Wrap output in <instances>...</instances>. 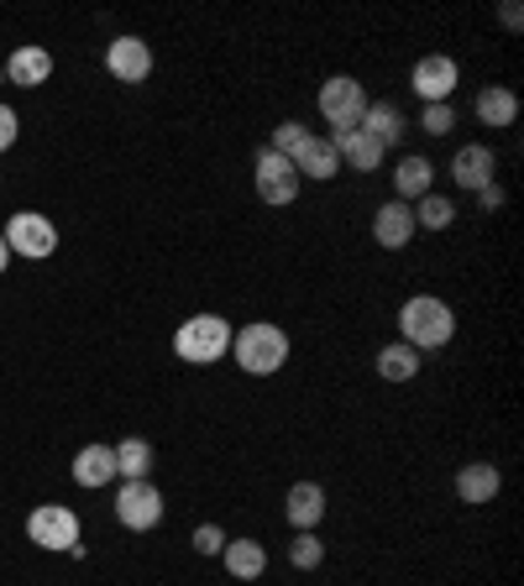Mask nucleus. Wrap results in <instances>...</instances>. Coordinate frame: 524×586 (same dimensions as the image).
<instances>
[{
	"instance_id": "nucleus-26",
	"label": "nucleus",
	"mask_w": 524,
	"mask_h": 586,
	"mask_svg": "<svg viewBox=\"0 0 524 586\" xmlns=\"http://www.w3.org/2000/svg\"><path fill=\"white\" fill-rule=\"evenodd\" d=\"M288 561L299 565V571H315V565L326 561V544L315 540V529H299V534H294V544H288Z\"/></svg>"
},
{
	"instance_id": "nucleus-13",
	"label": "nucleus",
	"mask_w": 524,
	"mask_h": 586,
	"mask_svg": "<svg viewBox=\"0 0 524 586\" xmlns=\"http://www.w3.org/2000/svg\"><path fill=\"white\" fill-rule=\"evenodd\" d=\"M288 163L299 168V178H336L341 174V157H336V147H330V136H315V131L288 153Z\"/></svg>"
},
{
	"instance_id": "nucleus-6",
	"label": "nucleus",
	"mask_w": 524,
	"mask_h": 586,
	"mask_svg": "<svg viewBox=\"0 0 524 586\" xmlns=\"http://www.w3.org/2000/svg\"><path fill=\"white\" fill-rule=\"evenodd\" d=\"M26 540L43 544V550H79V513L64 502H43L26 519Z\"/></svg>"
},
{
	"instance_id": "nucleus-7",
	"label": "nucleus",
	"mask_w": 524,
	"mask_h": 586,
	"mask_svg": "<svg viewBox=\"0 0 524 586\" xmlns=\"http://www.w3.org/2000/svg\"><path fill=\"white\" fill-rule=\"evenodd\" d=\"M299 168L288 163V157H279V153H268L262 147L258 153V199L262 204H273V210H284V204H294L299 199Z\"/></svg>"
},
{
	"instance_id": "nucleus-12",
	"label": "nucleus",
	"mask_w": 524,
	"mask_h": 586,
	"mask_svg": "<svg viewBox=\"0 0 524 586\" xmlns=\"http://www.w3.org/2000/svg\"><path fill=\"white\" fill-rule=\"evenodd\" d=\"M493 168H499V157H493V147H482V142H472V147H461L457 157H451V184H461V189H488L493 184Z\"/></svg>"
},
{
	"instance_id": "nucleus-14",
	"label": "nucleus",
	"mask_w": 524,
	"mask_h": 586,
	"mask_svg": "<svg viewBox=\"0 0 524 586\" xmlns=\"http://www.w3.org/2000/svg\"><path fill=\"white\" fill-rule=\"evenodd\" d=\"M372 236H378V246H389V252L410 246V236H415V210H410L404 199H389V204L372 215Z\"/></svg>"
},
{
	"instance_id": "nucleus-19",
	"label": "nucleus",
	"mask_w": 524,
	"mask_h": 586,
	"mask_svg": "<svg viewBox=\"0 0 524 586\" xmlns=\"http://www.w3.org/2000/svg\"><path fill=\"white\" fill-rule=\"evenodd\" d=\"M220 561H226V571H231L237 582H258L262 571H268V550H262L258 540H226Z\"/></svg>"
},
{
	"instance_id": "nucleus-33",
	"label": "nucleus",
	"mask_w": 524,
	"mask_h": 586,
	"mask_svg": "<svg viewBox=\"0 0 524 586\" xmlns=\"http://www.w3.org/2000/svg\"><path fill=\"white\" fill-rule=\"evenodd\" d=\"M11 267V246H6V236H0V273Z\"/></svg>"
},
{
	"instance_id": "nucleus-15",
	"label": "nucleus",
	"mask_w": 524,
	"mask_h": 586,
	"mask_svg": "<svg viewBox=\"0 0 524 586\" xmlns=\"http://www.w3.org/2000/svg\"><path fill=\"white\" fill-rule=\"evenodd\" d=\"M284 519L294 529H315V523L326 519V487L320 482H294L284 498Z\"/></svg>"
},
{
	"instance_id": "nucleus-3",
	"label": "nucleus",
	"mask_w": 524,
	"mask_h": 586,
	"mask_svg": "<svg viewBox=\"0 0 524 586\" xmlns=\"http://www.w3.org/2000/svg\"><path fill=\"white\" fill-rule=\"evenodd\" d=\"M174 351L184 362H195V367H210V362H220L231 351V325L220 314H195V320H184L174 330Z\"/></svg>"
},
{
	"instance_id": "nucleus-18",
	"label": "nucleus",
	"mask_w": 524,
	"mask_h": 586,
	"mask_svg": "<svg viewBox=\"0 0 524 586\" xmlns=\"http://www.w3.org/2000/svg\"><path fill=\"white\" fill-rule=\"evenodd\" d=\"M74 482L79 487H106L116 482V445H85L74 456Z\"/></svg>"
},
{
	"instance_id": "nucleus-9",
	"label": "nucleus",
	"mask_w": 524,
	"mask_h": 586,
	"mask_svg": "<svg viewBox=\"0 0 524 586\" xmlns=\"http://www.w3.org/2000/svg\"><path fill=\"white\" fill-rule=\"evenodd\" d=\"M457 79H461V68H457V58H446V53H425L415 64V95L425 106H451Z\"/></svg>"
},
{
	"instance_id": "nucleus-17",
	"label": "nucleus",
	"mask_w": 524,
	"mask_h": 586,
	"mask_svg": "<svg viewBox=\"0 0 524 586\" xmlns=\"http://www.w3.org/2000/svg\"><path fill=\"white\" fill-rule=\"evenodd\" d=\"M47 74H53V53H47V47H17V53L6 58V79L22 89L47 85Z\"/></svg>"
},
{
	"instance_id": "nucleus-31",
	"label": "nucleus",
	"mask_w": 524,
	"mask_h": 586,
	"mask_svg": "<svg viewBox=\"0 0 524 586\" xmlns=\"http://www.w3.org/2000/svg\"><path fill=\"white\" fill-rule=\"evenodd\" d=\"M499 22L509 26V32H520L524 26V11H520V0H503V11H499Z\"/></svg>"
},
{
	"instance_id": "nucleus-34",
	"label": "nucleus",
	"mask_w": 524,
	"mask_h": 586,
	"mask_svg": "<svg viewBox=\"0 0 524 586\" xmlns=\"http://www.w3.org/2000/svg\"><path fill=\"white\" fill-rule=\"evenodd\" d=\"M0 79H6V68H0Z\"/></svg>"
},
{
	"instance_id": "nucleus-28",
	"label": "nucleus",
	"mask_w": 524,
	"mask_h": 586,
	"mask_svg": "<svg viewBox=\"0 0 524 586\" xmlns=\"http://www.w3.org/2000/svg\"><path fill=\"white\" fill-rule=\"evenodd\" d=\"M451 126H457V110L451 106H425V115H419V131H430V136H446Z\"/></svg>"
},
{
	"instance_id": "nucleus-24",
	"label": "nucleus",
	"mask_w": 524,
	"mask_h": 586,
	"mask_svg": "<svg viewBox=\"0 0 524 586\" xmlns=\"http://www.w3.org/2000/svg\"><path fill=\"white\" fill-rule=\"evenodd\" d=\"M362 131H372V136L383 142V147H393V142L404 136V110L389 106V100H378V106L362 110Z\"/></svg>"
},
{
	"instance_id": "nucleus-2",
	"label": "nucleus",
	"mask_w": 524,
	"mask_h": 586,
	"mask_svg": "<svg viewBox=\"0 0 524 586\" xmlns=\"http://www.w3.org/2000/svg\"><path fill=\"white\" fill-rule=\"evenodd\" d=\"M231 356H237L241 372L273 377V372H284V362H288V335L279 325H268V320L241 325V330H231Z\"/></svg>"
},
{
	"instance_id": "nucleus-8",
	"label": "nucleus",
	"mask_w": 524,
	"mask_h": 586,
	"mask_svg": "<svg viewBox=\"0 0 524 586\" xmlns=\"http://www.w3.org/2000/svg\"><path fill=\"white\" fill-rule=\"evenodd\" d=\"M116 519L127 523V529H157L163 523V493H157V482H121V493H116Z\"/></svg>"
},
{
	"instance_id": "nucleus-27",
	"label": "nucleus",
	"mask_w": 524,
	"mask_h": 586,
	"mask_svg": "<svg viewBox=\"0 0 524 586\" xmlns=\"http://www.w3.org/2000/svg\"><path fill=\"white\" fill-rule=\"evenodd\" d=\"M309 131L299 126V121H284V126L273 131V142H268V153H279V157H288L294 153V147H299V142H305Z\"/></svg>"
},
{
	"instance_id": "nucleus-4",
	"label": "nucleus",
	"mask_w": 524,
	"mask_h": 586,
	"mask_svg": "<svg viewBox=\"0 0 524 586\" xmlns=\"http://www.w3.org/2000/svg\"><path fill=\"white\" fill-rule=\"evenodd\" d=\"M6 246H11V257H26V262H47L53 252H58V231H53V220L47 215H32V210H22V215L6 220Z\"/></svg>"
},
{
	"instance_id": "nucleus-1",
	"label": "nucleus",
	"mask_w": 524,
	"mask_h": 586,
	"mask_svg": "<svg viewBox=\"0 0 524 586\" xmlns=\"http://www.w3.org/2000/svg\"><path fill=\"white\" fill-rule=\"evenodd\" d=\"M399 335H404V346L436 351V346H446V341L457 335V314H451L446 299L419 294V299H410V305L399 309Z\"/></svg>"
},
{
	"instance_id": "nucleus-20",
	"label": "nucleus",
	"mask_w": 524,
	"mask_h": 586,
	"mask_svg": "<svg viewBox=\"0 0 524 586\" xmlns=\"http://www.w3.org/2000/svg\"><path fill=\"white\" fill-rule=\"evenodd\" d=\"M430 178H436V168H430V157H399V168H393V189H399V199L410 204V199H425L430 195Z\"/></svg>"
},
{
	"instance_id": "nucleus-23",
	"label": "nucleus",
	"mask_w": 524,
	"mask_h": 586,
	"mask_svg": "<svg viewBox=\"0 0 524 586\" xmlns=\"http://www.w3.org/2000/svg\"><path fill=\"white\" fill-rule=\"evenodd\" d=\"M148 472H153V445L148 440H121L116 445V477H127V482H148Z\"/></svg>"
},
{
	"instance_id": "nucleus-32",
	"label": "nucleus",
	"mask_w": 524,
	"mask_h": 586,
	"mask_svg": "<svg viewBox=\"0 0 524 586\" xmlns=\"http://www.w3.org/2000/svg\"><path fill=\"white\" fill-rule=\"evenodd\" d=\"M478 204L488 210V215H493V210H503V189H499V184H488V189H478Z\"/></svg>"
},
{
	"instance_id": "nucleus-10",
	"label": "nucleus",
	"mask_w": 524,
	"mask_h": 586,
	"mask_svg": "<svg viewBox=\"0 0 524 586\" xmlns=\"http://www.w3.org/2000/svg\"><path fill=\"white\" fill-rule=\"evenodd\" d=\"M106 68L121 85H142V79L153 74V47L142 43V37H116V43L106 47Z\"/></svg>"
},
{
	"instance_id": "nucleus-30",
	"label": "nucleus",
	"mask_w": 524,
	"mask_h": 586,
	"mask_svg": "<svg viewBox=\"0 0 524 586\" xmlns=\"http://www.w3.org/2000/svg\"><path fill=\"white\" fill-rule=\"evenodd\" d=\"M17 131H22V121H17V110L11 106H0V153L17 142Z\"/></svg>"
},
{
	"instance_id": "nucleus-29",
	"label": "nucleus",
	"mask_w": 524,
	"mask_h": 586,
	"mask_svg": "<svg viewBox=\"0 0 524 586\" xmlns=\"http://www.w3.org/2000/svg\"><path fill=\"white\" fill-rule=\"evenodd\" d=\"M195 550H199V555H220V550H226L220 523H199V529H195Z\"/></svg>"
},
{
	"instance_id": "nucleus-5",
	"label": "nucleus",
	"mask_w": 524,
	"mask_h": 586,
	"mask_svg": "<svg viewBox=\"0 0 524 586\" xmlns=\"http://www.w3.org/2000/svg\"><path fill=\"white\" fill-rule=\"evenodd\" d=\"M320 110H326L330 136H336V131L362 126V110H368V95H362V85H357L351 74H330L326 85H320Z\"/></svg>"
},
{
	"instance_id": "nucleus-16",
	"label": "nucleus",
	"mask_w": 524,
	"mask_h": 586,
	"mask_svg": "<svg viewBox=\"0 0 524 586\" xmlns=\"http://www.w3.org/2000/svg\"><path fill=\"white\" fill-rule=\"evenodd\" d=\"M499 487H503V477H499V466L493 461H472V466H461L457 472V498L461 502H493L499 498Z\"/></svg>"
},
{
	"instance_id": "nucleus-22",
	"label": "nucleus",
	"mask_w": 524,
	"mask_h": 586,
	"mask_svg": "<svg viewBox=\"0 0 524 586\" xmlns=\"http://www.w3.org/2000/svg\"><path fill=\"white\" fill-rule=\"evenodd\" d=\"M378 377H383V383H410V377H419V351L404 346V341L383 346L378 351Z\"/></svg>"
},
{
	"instance_id": "nucleus-21",
	"label": "nucleus",
	"mask_w": 524,
	"mask_h": 586,
	"mask_svg": "<svg viewBox=\"0 0 524 586\" xmlns=\"http://www.w3.org/2000/svg\"><path fill=\"white\" fill-rule=\"evenodd\" d=\"M514 115H520V95L503 85H488L478 95V121L482 126H514Z\"/></svg>"
},
{
	"instance_id": "nucleus-11",
	"label": "nucleus",
	"mask_w": 524,
	"mask_h": 586,
	"mask_svg": "<svg viewBox=\"0 0 524 586\" xmlns=\"http://www.w3.org/2000/svg\"><path fill=\"white\" fill-rule=\"evenodd\" d=\"M330 147H336V157H341L347 168H362V174H372V168L383 163V153H389V147H383L372 131H362V126L336 131V136H330Z\"/></svg>"
},
{
	"instance_id": "nucleus-25",
	"label": "nucleus",
	"mask_w": 524,
	"mask_h": 586,
	"mask_svg": "<svg viewBox=\"0 0 524 586\" xmlns=\"http://www.w3.org/2000/svg\"><path fill=\"white\" fill-rule=\"evenodd\" d=\"M457 220V210H451V199L446 195H425L415 204V225H425V231H446Z\"/></svg>"
}]
</instances>
